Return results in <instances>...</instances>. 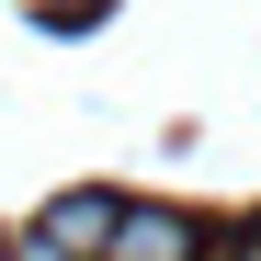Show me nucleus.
Wrapping results in <instances>:
<instances>
[{
  "instance_id": "nucleus-1",
  "label": "nucleus",
  "mask_w": 261,
  "mask_h": 261,
  "mask_svg": "<svg viewBox=\"0 0 261 261\" xmlns=\"http://www.w3.org/2000/svg\"><path fill=\"white\" fill-rule=\"evenodd\" d=\"M114 227H125V204H114V193H57L46 216H34V239L68 250V261H114Z\"/></svg>"
},
{
  "instance_id": "nucleus-3",
  "label": "nucleus",
  "mask_w": 261,
  "mask_h": 261,
  "mask_svg": "<svg viewBox=\"0 0 261 261\" xmlns=\"http://www.w3.org/2000/svg\"><path fill=\"white\" fill-rule=\"evenodd\" d=\"M0 261H68V250H46V239H23V250H0Z\"/></svg>"
},
{
  "instance_id": "nucleus-2",
  "label": "nucleus",
  "mask_w": 261,
  "mask_h": 261,
  "mask_svg": "<svg viewBox=\"0 0 261 261\" xmlns=\"http://www.w3.org/2000/svg\"><path fill=\"white\" fill-rule=\"evenodd\" d=\"M114 261H204V227H193V216H170V204H125Z\"/></svg>"
}]
</instances>
